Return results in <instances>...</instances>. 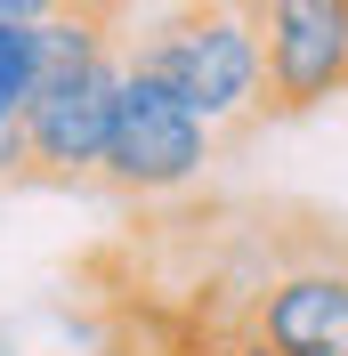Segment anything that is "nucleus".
Masks as SVG:
<instances>
[{
	"label": "nucleus",
	"mask_w": 348,
	"mask_h": 356,
	"mask_svg": "<svg viewBox=\"0 0 348 356\" xmlns=\"http://www.w3.org/2000/svg\"><path fill=\"white\" fill-rule=\"evenodd\" d=\"M122 57L138 73H154L178 106H195L211 130L260 113V33L243 17V0H178Z\"/></svg>",
	"instance_id": "obj_1"
},
{
	"label": "nucleus",
	"mask_w": 348,
	"mask_h": 356,
	"mask_svg": "<svg viewBox=\"0 0 348 356\" xmlns=\"http://www.w3.org/2000/svg\"><path fill=\"white\" fill-rule=\"evenodd\" d=\"M211 138L219 130L195 106H178L154 73H138L122 57V97H113V130H106V154H97V178L113 195H178V186L203 178Z\"/></svg>",
	"instance_id": "obj_2"
},
{
	"label": "nucleus",
	"mask_w": 348,
	"mask_h": 356,
	"mask_svg": "<svg viewBox=\"0 0 348 356\" xmlns=\"http://www.w3.org/2000/svg\"><path fill=\"white\" fill-rule=\"evenodd\" d=\"M260 33V113L292 122L348 97V0H243Z\"/></svg>",
	"instance_id": "obj_3"
},
{
	"label": "nucleus",
	"mask_w": 348,
	"mask_h": 356,
	"mask_svg": "<svg viewBox=\"0 0 348 356\" xmlns=\"http://www.w3.org/2000/svg\"><path fill=\"white\" fill-rule=\"evenodd\" d=\"M113 97H122V49L81 65L73 81H49L33 106H24V178H97V154H106V130H113Z\"/></svg>",
	"instance_id": "obj_4"
},
{
	"label": "nucleus",
	"mask_w": 348,
	"mask_h": 356,
	"mask_svg": "<svg viewBox=\"0 0 348 356\" xmlns=\"http://www.w3.org/2000/svg\"><path fill=\"white\" fill-rule=\"evenodd\" d=\"M243 340H260L267 356H340L348 348V259H283L251 308H243Z\"/></svg>",
	"instance_id": "obj_5"
},
{
	"label": "nucleus",
	"mask_w": 348,
	"mask_h": 356,
	"mask_svg": "<svg viewBox=\"0 0 348 356\" xmlns=\"http://www.w3.org/2000/svg\"><path fill=\"white\" fill-rule=\"evenodd\" d=\"M33 89H41V57H33V24L0 17V130H8V122H24Z\"/></svg>",
	"instance_id": "obj_6"
},
{
	"label": "nucleus",
	"mask_w": 348,
	"mask_h": 356,
	"mask_svg": "<svg viewBox=\"0 0 348 356\" xmlns=\"http://www.w3.org/2000/svg\"><path fill=\"white\" fill-rule=\"evenodd\" d=\"M57 8H81V17H113V24H122V0H0V17H17V24L57 17Z\"/></svg>",
	"instance_id": "obj_7"
},
{
	"label": "nucleus",
	"mask_w": 348,
	"mask_h": 356,
	"mask_svg": "<svg viewBox=\"0 0 348 356\" xmlns=\"http://www.w3.org/2000/svg\"><path fill=\"white\" fill-rule=\"evenodd\" d=\"M0 178H24V130H17V122L0 130Z\"/></svg>",
	"instance_id": "obj_8"
},
{
	"label": "nucleus",
	"mask_w": 348,
	"mask_h": 356,
	"mask_svg": "<svg viewBox=\"0 0 348 356\" xmlns=\"http://www.w3.org/2000/svg\"><path fill=\"white\" fill-rule=\"evenodd\" d=\"M219 356H267V348H260V340H235V348H219Z\"/></svg>",
	"instance_id": "obj_9"
},
{
	"label": "nucleus",
	"mask_w": 348,
	"mask_h": 356,
	"mask_svg": "<svg viewBox=\"0 0 348 356\" xmlns=\"http://www.w3.org/2000/svg\"><path fill=\"white\" fill-rule=\"evenodd\" d=\"M340 259H348V243H340Z\"/></svg>",
	"instance_id": "obj_10"
}]
</instances>
